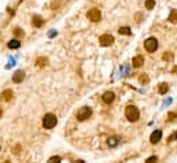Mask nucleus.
<instances>
[{
    "label": "nucleus",
    "instance_id": "1",
    "mask_svg": "<svg viewBox=\"0 0 177 163\" xmlns=\"http://www.w3.org/2000/svg\"><path fill=\"white\" fill-rule=\"evenodd\" d=\"M125 115L130 122H136L139 119V110L135 107V106H128L125 110Z\"/></svg>",
    "mask_w": 177,
    "mask_h": 163
},
{
    "label": "nucleus",
    "instance_id": "2",
    "mask_svg": "<svg viewBox=\"0 0 177 163\" xmlns=\"http://www.w3.org/2000/svg\"><path fill=\"white\" fill-rule=\"evenodd\" d=\"M56 122H58V119H56V117L54 114H47L44 117V119H43V126L45 129H52L56 125Z\"/></svg>",
    "mask_w": 177,
    "mask_h": 163
},
{
    "label": "nucleus",
    "instance_id": "3",
    "mask_svg": "<svg viewBox=\"0 0 177 163\" xmlns=\"http://www.w3.org/2000/svg\"><path fill=\"white\" fill-rule=\"evenodd\" d=\"M144 48L147 49L148 52H155L158 48V40L154 39V37H150L144 41Z\"/></svg>",
    "mask_w": 177,
    "mask_h": 163
},
{
    "label": "nucleus",
    "instance_id": "4",
    "mask_svg": "<svg viewBox=\"0 0 177 163\" xmlns=\"http://www.w3.org/2000/svg\"><path fill=\"white\" fill-rule=\"evenodd\" d=\"M91 115H92L91 107H82V108H80L77 112V119L78 121H85V119L91 118Z\"/></svg>",
    "mask_w": 177,
    "mask_h": 163
},
{
    "label": "nucleus",
    "instance_id": "5",
    "mask_svg": "<svg viewBox=\"0 0 177 163\" xmlns=\"http://www.w3.org/2000/svg\"><path fill=\"white\" fill-rule=\"evenodd\" d=\"M87 16H88V19L92 21V22H99L102 19V14H100L99 8H91L87 13Z\"/></svg>",
    "mask_w": 177,
    "mask_h": 163
},
{
    "label": "nucleus",
    "instance_id": "6",
    "mask_svg": "<svg viewBox=\"0 0 177 163\" xmlns=\"http://www.w3.org/2000/svg\"><path fill=\"white\" fill-rule=\"evenodd\" d=\"M99 42L102 47H109L114 42V37L111 36V34H103V36H100Z\"/></svg>",
    "mask_w": 177,
    "mask_h": 163
},
{
    "label": "nucleus",
    "instance_id": "7",
    "mask_svg": "<svg viewBox=\"0 0 177 163\" xmlns=\"http://www.w3.org/2000/svg\"><path fill=\"white\" fill-rule=\"evenodd\" d=\"M114 99H116V95H114L113 92H106V93L102 96V100H103L106 104H111L114 101Z\"/></svg>",
    "mask_w": 177,
    "mask_h": 163
},
{
    "label": "nucleus",
    "instance_id": "8",
    "mask_svg": "<svg viewBox=\"0 0 177 163\" xmlns=\"http://www.w3.org/2000/svg\"><path fill=\"white\" fill-rule=\"evenodd\" d=\"M23 78H25V73H23L22 70H18V71H15V73H14V75H13V81L16 82V84L22 82Z\"/></svg>",
    "mask_w": 177,
    "mask_h": 163
},
{
    "label": "nucleus",
    "instance_id": "9",
    "mask_svg": "<svg viewBox=\"0 0 177 163\" xmlns=\"http://www.w3.org/2000/svg\"><path fill=\"white\" fill-rule=\"evenodd\" d=\"M161 137H162V132L161 130H155V132H152L151 137H150V141H151V144H157L158 141L161 140Z\"/></svg>",
    "mask_w": 177,
    "mask_h": 163
},
{
    "label": "nucleus",
    "instance_id": "10",
    "mask_svg": "<svg viewBox=\"0 0 177 163\" xmlns=\"http://www.w3.org/2000/svg\"><path fill=\"white\" fill-rule=\"evenodd\" d=\"M144 63V58L143 56H135L133 58V60H132V65H133V67H140V66Z\"/></svg>",
    "mask_w": 177,
    "mask_h": 163
},
{
    "label": "nucleus",
    "instance_id": "11",
    "mask_svg": "<svg viewBox=\"0 0 177 163\" xmlns=\"http://www.w3.org/2000/svg\"><path fill=\"white\" fill-rule=\"evenodd\" d=\"M13 96H14V93H13L11 89H6V91L2 93V98H3V100H6V101H10L11 99H13Z\"/></svg>",
    "mask_w": 177,
    "mask_h": 163
},
{
    "label": "nucleus",
    "instance_id": "12",
    "mask_svg": "<svg viewBox=\"0 0 177 163\" xmlns=\"http://www.w3.org/2000/svg\"><path fill=\"white\" fill-rule=\"evenodd\" d=\"M21 47V41L20 40H11L10 42H8V48H11V49H16V48H20Z\"/></svg>",
    "mask_w": 177,
    "mask_h": 163
},
{
    "label": "nucleus",
    "instance_id": "13",
    "mask_svg": "<svg viewBox=\"0 0 177 163\" xmlns=\"http://www.w3.org/2000/svg\"><path fill=\"white\" fill-rule=\"evenodd\" d=\"M167 91H169V86H167V84H159V86H158V92H159L161 95H165Z\"/></svg>",
    "mask_w": 177,
    "mask_h": 163
},
{
    "label": "nucleus",
    "instance_id": "14",
    "mask_svg": "<svg viewBox=\"0 0 177 163\" xmlns=\"http://www.w3.org/2000/svg\"><path fill=\"white\" fill-rule=\"evenodd\" d=\"M167 19H169V22H172V23H177V11L176 10L172 11Z\"/></svg>",
    "mask_w": 177,
    "mask_h": 163
},
{
    "label": "nucleus",
    "instance_id": "15",
    "mask_svg": "<svg viewBox=\"0 0 177 163\" xmlns=\"http://www.w3.org/2000/svg\"><path fill=\"white\" fill-rule=\"evenodd\" d=\"M119 34H125V36H130L132 34V32H130V29L129 28H126V26H124V28H119Z\"/></svg>",
    "mask_w": 177,
    "mask_h": 163
},
{
    "label": "nucleus",
    "instance_id": "16",
    "mask_svg": "<svg viewBox=\"0 0 177 163\" xmlns=\"http://www.w3.org/2000/svg\"><path fill=\"white\" fill-rule=\"evenodd\" d=\"M33 25L37 26V28H40L43 25V19L40 18V16H34V18H33Z\"/></svg>",
    "mask_w": 177,
    "mask_h": 163
},
{
    "label": "nucleus",
    "instance_id": "17",
    "mask_svg": "<svg viewBox=\"0 0 177 163\" xmlns=\"http://www.w3.org/2000/svg\"><path fill=\"white\" fill-rule=\"evenodd\" d=\"M155 6V0H146V8L147 10H152Z\"/></svg>",
    "mask_w": 177,
    "mask_h": 163
},
{
    "label": "nucleus",
    "instance_id": "18",
    "mask_svg": "<svg viewBox=\"0 0 177 163\" xmlns=\"http://www.w3.org/2000/svg\"><path fill=\"white\" fill-rule=\"evenodd\" d=\"M107 143H109L110 147H116L117 144H118V138H117V137H110Z\"/></svg>",
    "mask_w": 177,
    "mask_h": 163
},
{
    "label": "nucleus",
    "instance_id": "19",
    "mask_svg": "<svg viewBox=\"0 0 177 163\" xmlns=\"http://www.w3.org/2000/svg\"><path fill=\"white\" fill-rule=\"evenodd\" d=\"M47 62H48V60H47L45 58H39L37 59V66H45Z\"/></svg>",
    "mask_w": 177,
    "mask_h": 163
},
{
    "label": "nucleus",
    "instance_id": "20",
    "mask_svg": "<svg viewBox=\"0 0 177 163\" xmlns=\"http://www.w3.org/2000/svg\"><path fill=\"white\" fill-rule=\"evenodd\" d=\"M177 118V114H174V112H169V115H167V121H174Z\"/></svg>",
    "mask_w": 177,
    "mask_h": 163
},
{
    "label": "nucleus",
    "instance_id": "21",
    "mask_svg": "<svg viewBox=\"0 0 177 163\" xmlns=\"http://www.w3.org/2000/svg\"><path fill=\"white\" fill-rule=\"evenodd\" d=\"M172 59H173V55L170 52H167L164 55V60H172Z\"/></svg>",
    "mask_w": 177,
    "mask_h": 163
},
{
    "label": "nucleus",
    "instance_id": "22",
    "mask_svg": "<svg viewBox=\"0 0 177 163\" xmlns=\"http://www.w3.org/2000/svg\"><path fill=\"white\" fill-rule=\"evenodd\" d=\"M140 82H142V84L148 82V77H147V75H142V77H140Z\"/></svg>",
    "mask_w": 177,
    "mask_h": 163
},
{
    "label": "nucleus",
    "instance_id": "23",
    "mask_svg": "<svg viewBox=\"0 0 177 163\" xmlns=\"http://www.w3.org/2000/svg\"><path fill=\"white\" fill-rule=\"evenodd\" d=\"M176 138H177V132H176V133H173V134H172V136L169 137L167 140H169V141H174V140H176Z\"/></svg>",
    "mask_w": 177,
    "mask_h": 163
},
{
    "label": "nucleus",
    "instance_id": "24",
    "mask_svg": "<svg viewBox=\"0 0 177 163\" xmlns=\"http://www.w3.org/2000/svg\"><path fill=\"white\" fill-rule=\"evenodd\" d=\"M157 160H158L157 156H151V158H148V159H147V163H150V162H157Z\"/></svg>",
    "mask_w": 177,
    "mask_h": 163
},
{
    "label": "nucleus",
    "instance_id": "25",
    "mask_svg": "<svg viewBox=\"0 0 177 163\" xmlns=\"http://www.w3.org/2000/svg\"><path fill=\"white\" fill-rule=\"evenodd\" d=\"M59 160H61V158L59 156H52L51 159H50V162H59Z\"/></svg>",
    "mask_w": 177,
    "mask_h": 163
},
{
    "label": "nucleus",
    "instance_id": "26",
    "mask_svg": "<svg viewBox=\"0 0 177 163\" xmlns=\"http://www.w3.org/2000/svg\"><path fill=\"white\" fill-rule=\"evenodd\" d=\"M15 34H16V36H22L23 33L21 32V29H15Z\"/></svg>",
    "mask_w": 177,
    "mask_h": 163
},
{
    "label": "nucleus",
    "instance_id": "27",
    "mask_svg": "<svg viewBox=\"0 0 177 163\" xmlns=\"http://www.w3.org/2000/svg\"><path fill=\"white\" fill-rule=\"evenodd\" d=\"M173 71H174V73H176V71H177V67H174V68H173Z\"/></svg>",
    "mask_w": 177,
    "mask_h": 163
},
{
    "label": "nucleus",
    "instance_id": "28",
    "mask_svg": "<svg viewBox=\"0 0 177 163\" xmlns=\"http://www.w3.org/2000/svg\"><path fill=\"white\" fill-rule=\"evenodd\" d=\"M0 117H2V110H0Z\"/></svg>",
    "mask_w": 177,
    "mask_h": 163
}]
</instances>
